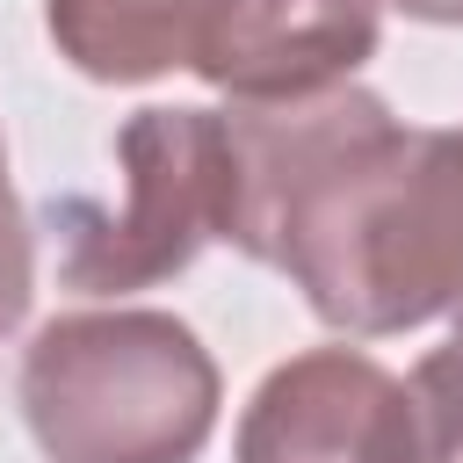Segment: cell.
<instances>
[{"instance_id": "ba28073f", "label": "cell", "mask_w": 463, "mask_h": 463, "mask_svg": "<svg viewBox=\"0 0 463 463\" xmlns=\"http://www.w3.org/2000/svg\"><path fill=\"white\" fill-rule=\"evenodd\" d=\"M29 282H36L29 224H22V210H14V188H7V145H0V340L22 326V311H29Z\"/></svg>"}, {"instance_id": "5b68a950", "label": "cell", "mask_w": 463, "mask_h": 463, "mask_svg": "<svg viewBox=\"0 0 463 463\" xmlns=\"http://www.w3.org/2000/svg\"><path fill=\"white\" fill-rule=\"evenodd\" d=\"M369 51L376 0H232L195 72L232 101H304L347 87Z\"/></svg>"}, {"instance_id": "3957f363", "label": "cell", "mask_w": 463, "mask_h": 463, "mask_svg": "<svg viewBox=\"0 0 463 463\" xmlns=\"http://www.w3.org/2000/svg\"><path fill=\"white\" fill-rule=\"evenodd\" d=\"M123 210L94 195L51 203L65 232L58 282L80 297H123L181 275L232 224V137L217 109H137L116 130Z\"/></svg>"}, {"instance_id": "30bf717a", "label": "cell", "mask_w": 463, "mask_h": 463, "mask_svg": "<svg viewBox=\"0 0 463 463\" xmlns=\"http://www.w3.org/2000/svg\"><path fill=\"white\" fill-rule=\"evenodd\" d=\"M456 137H463V130H456ZM456 333H463V304H456Z\"/></svg>"}, {"instance_id": "277c9868", "label": "cell", "mask_w": 463, "mask_h": 463, "mask_svg": "<svg viewBox=\"0 0 463 463\" xmlns=\"http://www.w3.org/2000/svg\"><path fill=\"white\" fill-rule=\"evenodd\" d=\"M405 456V383L354 354V347H311L282 362L246 420L232 463H398Z\"/></svg>"}, {"instance_id": "6da1fadb", "label": "cell", "mask_w": 463, "mask_h": 463, "mask_svg": "<svg viewBox=\"0 0 463 463\" xmlns=\"http://www.w3.org/2000/svg\"><path fill=\"white\" fill-rule=\"evenodd\" d=\"M232 224L260 268H282L340 333H405L463 304V137L398 123L369 87L304 101H239Z\"/></svg>"}, {"instance_id": "7a4b0ae2", "label": "cell", "mask_w": 463, "mask_h": 463, "mask_svg": "<svg viewBox=\"0 0 463 463\" xmlns=\"http://www.w3.org/2000/svg\"><path fill=\"white\" fill-rule=\"evenodd\" d=\"M22 420L51 463H195L217 362L166 311H72L22 354Z\"/></svg>"}, {"instance_id": "9c48e42d", "label": "cell", "mask_w": 463, "mask_h": 463, "mask_svg": "<svg viewBox=\"0 0 463 463\" xmlns=\"http://www.w3.org/2000/svg\"><path fill=\"white\" fill-rule=\"evenodd\" d=\"M391 7L412 22H463V0H391Z\"/></svg>"}, {"instance_id": "52a82bcc", "label": "cell", "mask_w": 463, "mask_h": 463, "mask_svg": "<svg viewBox=\"0 0 463 463\" xmlns=\"http://www.w3.org/2000/svg\"><path fill=\"white\" fill-rule=\"evenodd\" d=\"M398 463H463V333L412 369V383H405V456Z\"/></svg>"}, {"instance_id": "8992f818", "label": "cell", "mask_w": 463, "mask_h": 463, "mask_svg": "<svg viewBox=\"0 0 463 463\" xmlns=\"http://www.w3.org/2000/svg\"><path fill=\"white\" fill-rule=\"evenodd\" d=\"M232 0H43L51 43L109 87H137L159 72H195Z\"/></svg>"}]
</instances>
